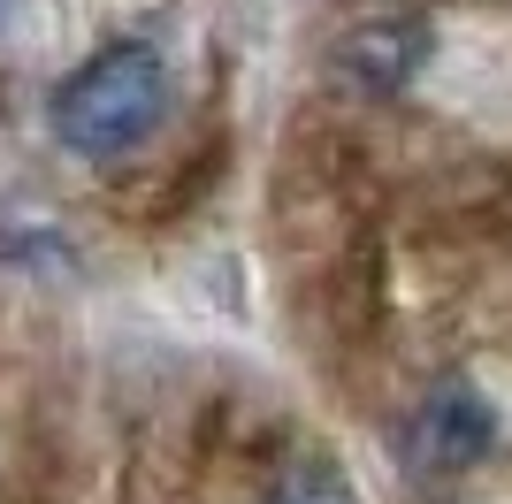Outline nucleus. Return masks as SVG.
<instances>
[{
    "instance_id": "1",
    "label": "nucleus",
    "mask_w": 512,
    "mask_h": 504,
    "mask_svg": "<svg viewBox=\"0 0 512 504\" xmlns=\"http://www.w3.org/2000/svg\"><path fill=\"white\" fill-rule=\"evenodd\" d=\"M54 138L85 161H115V153L146 146L161 115H169V69L153 46H107L77 77L54 92Z\"/></svg>"
},
{
    "instance_id": "2",
    "label": "nucleus",
    "mask_w": 512,
    "mask_h": 504,
    "mask_svg": "<svg viewBox=\"0 0 512 504\" xmlns=\"http://www.w3.org/2000/svg\"><path fill=\"white\" fill-rule=\"evenodd\" d=\"M406 459L421 466V474H459V466H474V459H490V443H497V413H490V398L474 390V382H436L421 398V413L406 420Z\"/></svg>"
},
{
    "instance_id": "3",
    "label": "nucleus",
    "mask_w": 512,
    "mask_h": 504,
    "mask_svg": "<svg viewBox=\"0 0 512 504\" xmlns=\"http://www.w3.org/2000/svg\"><path fill=\"white\" fill-rule=\"evenodd\" d=\"M428 23H413V16H383V23H360V31H352V39H344V69H352V77L360 84H375V92H383V84H406L413 69L428 62Z\"/></svg>"
},
{
    "instance_id": "4",
    "label": "nucleus",
    "mask_w": 512,
    "mask_h": 504,
    "mask_svg": "<svg viewBox=\"0 0 512 504\" xmlns=\"http://www.w3.org/2000/svg\"><path fill=\"white\" fill-rule=\"evenodd\" d=\"M268 504H360V489H352V474H344L337 451L306 443V451H291V459L276 466V482H268Z\"/></svg>"
}]
</instances>
